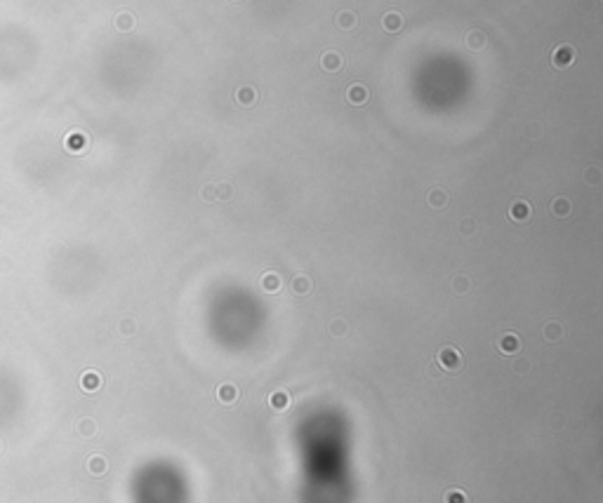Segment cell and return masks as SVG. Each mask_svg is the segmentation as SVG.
Returning a JSON list of instances; mask_svg holds the SVG:
<instances>
[{
  "instance_id": "cell-30",
  "label": "cell",
  "mask_w": 603,
  "mask_h": 503,
  "mask_svg": "<svg viewBox=\"0 0 603 503\" xmlns=\"http://www.w3.org/2000/svg\"><path fill=\"white\" fill-rule=\"evenodd\" d=\"M201 198L205 200V202H217V191H215V183L201 188Z\"/></svg>"
},
{
  "instance_id": "cell-19",
  "label": "cell",
  "mask_w": 603,
  "mask_h": 503,
  "mask_svg": "<svg viewBox=\"0 0 603 503\" xmlns=\"http://www.w3.org/2000/svg\"><path fill=\"white\" fill-rule=\"evenodd\" d=\"M486 43H488V38L483 31H471V33L467 35V47H471V50H483Z\"/></svg>"
},
{
  "instance_id": "cell-21",
  "label": "cell",
  "mask_w": 603,
  "mask_h": 503,
  "mask_svg": "<svg viewBox=\"0 0 603 503\" xmlns=\"http://www.w3.org/2000/svg\"><path fill=\"white\" fill-rule=\"evenodd\" d=\"M87 470L92 473V475H104L107 473V459L104 456H90V461H87Z\"/></svg>"
},
{
  "instance_id": "cell-29",
  "label": "cell",
  "mask_w": 603,
  "mask_h": 503,
  "mask_svg": "<svg viewBox=\"0 0 603 503\" xmlns=\"http://www.w3.org/2000/svg\"><path fill=\"white\" fill-rule=\"evenodd\" d=\"M134 332H137V325H134L132 318H125V320H120V334H123V337H132Z\"/></svg>"
},
{
  "instance_id": "cell-22",
  "label": "cell",
  "mask_w": 603,
  "mask_h": 503,
  "mask_svg": "<svg viewBox=\"0 0 603 503\" xmlns=\"http://www.w3.org/2000/svg\"><path fill=\"white\" fill-rule=\"evenodd\" d=\"M330 334H332L335 339H342V337L349 334V325H346L344 318H335V320L330 322Z\"/></svg>"
},
{
  "instance_id": "cell-24",
  "label": "cell",
  "mask_w": 603,
  "mask_h": 503,
  "mask_svg": "<svg viewBox=\"0 0 603 503\" xmlns=\"http://www.w3.org/2000/svg\"><path fill=\"white\" fill-rule=\"evenodd\" d=\"M584 183H589V186H598V183H601V170H598V167H587L584 170Z\"/></svg>"
},
{
  "instance_id": "cell-28",
  "label": "cell",
  "mask_w": 603,
  "mask_h": 503,
  "mask_svg": "<svg viewBox=\"0 0 603 503\" xmlns=\"http://www.w3.org/2000/svg\"><path fill=\"white\" fill-rule=\"evenodd\" d=\"M215 191H217V200H231V193H234L229 183H215Z\"/></svg>"
},
{
  "instance_id": "cell-13",
  "label": "cell",
  "mask_w": 603,
  "mask_h": 503,
  "mask_svg": "<svg viewBox=\"0 0 603 503\" xmlns=\"http://www.w3.org/2000/svg\"><path fill=\"white\" fill-rule=\"evenodd\" d=\"M542 334H544V339H547V341L556 343V341H561V339H563L565 329L559 325V322H547V325L542 327Z\"/></svg>"
},
{
  "instance_id": "cell-26",
  "label": "cell",
  "mask_w": 603,
  "mask_h": 503,
  "mask_svg": "<svg viewBox=\"0 0 603 503\" xmlns=\"http://www.w3.org/2000/svg\"><path fill=\"white\" fill-rule=\"evenodd\" d=\"M457 231L462 233L464 238H469V235H474L476 233V221H471V219H462L459 226H457Z\"/></svg>"
},
{
  "instance_id": "cell-14",
  "label": "cell",
  "mask_w": 603,
  "mask_h": 503,
  "mask_svg": "<svg viewBox=\"0 0 603 503\" xmlns=\"http://www.w3.org/2000/svg\"><path fill=\"white\" fill-rule=\"evenodd\" d=\"M427 202H429V207H434V210H443V207L448 205V193L443 188H434V191H429V195H427Z\"/></svg>"
},
{
  "instance_id": "cell-1",
  "label": "cell",
  "mask_w": 603,
  "mask_h": 503,
  "mask_svg": "<svg viewBox=\"0 0 603 503\" xmlns=\"http://www.w3.org/2000/svg\"><path fill=\"white\" fill-rule=\"evenodd\" d=\"M462 365H464V360H462V353H459L455 346H446V348H441L438 350V355H436V367L441 371H459L462 369Z\"/></svg>"
},
{
  "instance_id": "cell-16",
  "label": "cell",
  "mask_w": 603,
  "mask_h": 503,
  "mask_svg": "<svg viewBox=\"0 0 603 503\" xmlns=\"http://www.w3.org/2000/svg\"><path fill=\"white\" fill-rule=\"evenodd\" d=\"M311 280H309L307 275H297L295 280H292V292L297 294V296H307L309 292H311Z\"/></svg>"
},
{
  "instance_id": "cell-6",
  "label": "cell",
  "mask_w": 603,
  "mask_h": 503,
  "mask_svg": "<svg viewBox=\"0 0 603 503\" xmlns=\"http://www.w3.org/2000/svg\"><path fill=\"white\" fill-rule=\"evenodd\" d=\"M342 66H344V59H342V54L340 52H323L321 54V68L323 71H328V73H337V71H342Z\"/></svg>"
},
{
  "instance_id": "cell-15",
  "label": "cell",
  "mask_w": 603,
  "mask_h": 503,
  "mask_svg": "<svg viewBox=\"0 0 603 503\" xmlns=\"http://www.w3.org/2000/svg\"><path fill=\"white\" fill-rule=\"evenodd\" d=\"M80 386H83V390H87V393L99 390V386H101V376L97 374V371H85L83 379H80Z\"/></svg>"
},
{
  "instance_id": "cell-3",
  "label": "cell",
  "mask_w": 603,
  "mask_h": 503,
  "mask_svg": "<svg viewBox=\"0 0 603 503\" xmlns=\"http://www.w3.org/2000/svg\"><path fill=\"white\" fill-rule=\"evenodd\" d=\"M497 350L502 355H516L521 350V339H519V334H514V332H507V334H502V337L497 339Z\"/></svg>"
},
{
  "instance_id": "cell-8",
  "label": "cell",
  "mask_w": 603,
  "mask_h": 503,
  "mask_svg": "<svg viewBox=\"0 0 603 503\" xmlns=\"http://www.w3.org/2000/svg\"><path fill=\"white\" fill-rule=\"evenodd\" d=\"M530 214H533V207H530V202H525V200H516L514 205L509 207V219H514V221H519V223L528 221Z\"/></svg>"
},
{
  "instance_id": "cell-9",
  "label": "cell",
  "mask_w": 603,
  "mask_h": 503,
  "mask_svg": "<svg viewBox=\"0 0 603 503\" xmlns=\"http://www.w3.org/2000/svg\"><path fill=\"white\" fill-rule=\"evenodd\" d=\"M238 388L234 386V383H222V386L217 388V400L222 404H226V407H231V404H236V400H238Z\"/></svg>"
},
{
  "instance_id": "cell-27",
  "label": "cell",
  "mask_w": 603,
  "mask_h": 503,
  "mask_svg": "<svg viewBox=\"0 0 603 503\" xmlns=\"http://www.w3.org/2000/svg\"><path fill=\"white\" fill-rule=\"evenodd\" d=\"M87 141V137H85L83 132H73L71 137H68V148L71 151H76V148H80V146Z\"/></svg>"
},
{
  "instance_id": "cell-18",
  "label": "cell",
  "mask_w": 603,
  "mask_h": 503,
  "mask_svg": "<svg viewBox=\"0 0 603 503\" xmlns=\"http://www.w3.org/2000/svg\"><path fill=\"white\" fill-rule=\"evenodd\" d=\"M443 503H469V496L457 489V487H450L446 494H443Z\"/></svg>"
},
{
  "instance_id": "cell-2",
  "label": "cell",
  "mask_w": 603,
  "mask_h": 503,
  "mask_svg": "<svg viewBox=\"0 0 603 503\" xmlns=\"http://www.w3.org/2000/svg\"><path fill=\"white\" fill-rule=\"evenodd\" d=\"M573 61H575V47H573V45H559V47L552 52V64H554V68H559V71L573 66Z\"/></svg>"
},
{
  "instance_id": "cell-17",
  "label": "cell",
  "mask_w": 603,
  "mask_h": 503,
  "mask_svg": "<svg viewBox=\"0 0 603 503\" xmlns=\"http://www.w3.org/2000/svg\"><path fill=\"white\" fill-rule=\"evenodd\" d=\"M335 22H337V26H340L342 31H351V28L356 26V14H353L351 10H344V12L337 14Z\"/></svg>"
},
{
  "instance_id": "cell-7",
  "label": "cell",
  "mask_w": 603,
  "mask_h": 503,
  "mask_svg": "<svg viewBox=\"0 0 603 503\" xmlns=\"http://www.w3.org/2000/svg\"><path fill=\"white\" fill-rule=\"evenodd\" d=\"M549 212H552L556 219H565V216H570V212H573V202H570L565 195H556V198L549 202Z\"/></svg>"
},
{
  "instance_id": "cell-10",
  "label": "cell",
  "mask_w": 603,
  "mask_h": 503,
  "mask_svg": "<svg viewBox=\"0 0 603 503\" xmlns=\"http://www.w3.org/2000/svg\"><path fill=\"white\" fill-rule=\"evenodd\" d=\"M236 101H238L240 106L250 108V106L257 104V89L250 87V85H243V87L236 89Z\"/></svg>"
},
{
  "instance_id": "cell-20",
  "label": "cell",
  "mask_w": 603,
  "mask_h": 503,
  "mask_svg": "<svg viewBox=\"0 0 603 503\" xmlns=\"http://www.w3.org/2000/svg\"><path fill=\"white\" fill-rule=\"evenodd\" d=\"M469 289H471V280L467 275H455L452 277V292L457 294V296H464Z\"/></svg>"
},
{
  "instance_id": "cell-5",
  "label": "cell",
  "mask_w": 603,
  "mask_h": 503,
  "mask_svg": "<svg viewBox=\"0 0 603 503\" xmlns=\"http://www.w3.org/2000/svg\"><path fill=\"white\" fill-rule=\"evenodd\" d=\"M290 393L283 390V388H278V390H274L271 395H269V407L274 412H278V414H283V412H288V407H290Z\"/></svg>"
},
{
  "instance_id": "cell-4",
  "label": "cell",
  "mask_w": 603,
  "mask_h": 503,
  "mask_svg": "<svg viewBox=\"0 0 603 503\" xmlns=\"http://www.w3.org/2000/svg\"><path fill=\"white\" fill-rule=\"evenodd\" d=\"M368 97H370V92L363 83H351L349 89H346V99H349L351 106H365L368 104Z\"/></svg>"
},
{
  "instance_id": "cell-31",
  "label": "cell",
  "mask_w": 603,
  "mask_h": 503,
  "mask_svg": "<svg viewBox=\"0 0 603 503\" xmlns=\"http://www.w3.org/2000/svg\"><path fill=\"white\" fill-rule=\"evenodd\" d=\"M528 369H530V362H528V360H516V362H514V371H516V374H528Z\"/></svg>"
},
{
  "instance_id": "cell-25",
  "label": "cell",
  "mask_w": 603,
  "mask_h": 503,
  "mask_svg": "<svg viewBox=\"0 0 603 503\" xmlns=\"http://www.w3.org/2000/svg\"><path fill=\"white\" fill-rule=\"evenodd\" d=\"M78 431H80V435H85V437H92L97 433V423L92 419H83L78 423Z\"/></svg>"
},
{
  "instance_id": "cell-11",
  "label": "cell",
  "mask_w": 603,
  "mask_h": 503,
  "mask_svg": "<svg viewBox=\"0 0 603 503\" xmlns=\"http://www.w3.org/2000/svg\"><path fill=\"white\" fill-rule=\"evenodd\" d=\"M382 26H384V31H389V33H398L403 28V17L398 12H386L384 17H382Z\"/></svg>"
},
{
  "instance_id": "cell-12",
  "label": "cell",
  "mask_w": 603,
  "mask_h": 503,
  "mask_svg": "<svg viewBox=\"0 0 603 503\" xmlns=\"http://www.w3.org/2000/svg\"><path fill=\"white\" fill-rule=\"evenodd\" d=\"M280 285H283V280H280L278 273L269 271V273H264V275H262V289H264V292L276 294L280 289Z\"/></svg>"
},
{
  "instance_id": "cell-23",
  "label": "cell",
  "mask_w": 603,
  "mask_h": 503,
  "mask_svg": "<svg viewBox=\"0 0 603 503\" xmlns=\"http://www.w3.org/2000/svg\"><path fill=\"white\" fill-rule=\"evenodd\" d=\"M116 28H118V31H132V28H134V17H132V14H128V12L118 14V17H116Z\"/></svg>"
},
{
  "instance_id": "cell-32",
  "label": "cell",
  "mask_w": 603,
  "mask_h": 503,
  "mask_svg": "<svg viewBox=\"0 0 603 503\" xmlns=\"http://www.w3.org/2000/svg\"><path fill=\"white\" fill-rule=\"evenodd\" d=\"M540 132H542L540 125H530L528 127V139H540Z\"/></svg>"
}]
</instances>
